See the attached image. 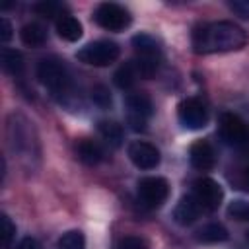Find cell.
I'll return each instance as SVG.
<instances>
[{
    "label": "cell",
    "mask_w": 249,
    "mask_h": 249,
    "mask_svg": "<svg viewBox=\"0 0 249 249\" xmlns=\"http://www.w3.org/2000/svg\"><path fill=\"white\" fill-rule=\"evenodd\" d=\"M56 33L64 41H70L72 43V41H78L82 37L84 29H82V23L74 16L66 14V16H62V18L56 19Z\"/></svg>",
    "instance_id": "obj_14"
},
{
    "label": "cell",
    "mask_w": 249,
    "mask_h": 249,
    "mask_svg": "<svg viewBox=\"0 0 249 249\" xmlns=\"http://www.w3.org/2000/svg\"><path fill=\"white\" fill-rule=\"evenodd\" d=\"M218 128H220L222 140L228 146H231L235 150L249 148V126L235 113H222L220 121H218Z\"/></svg>",
    "instance_id": "obj_2"
},
{
    "label": "cell",
    "mask_w": 249,
    "mask_h": 249,
    "mask_svg": "<svg viewBox=\"0 0 249 249\" xmlns=\"http://www.w3.org/2000/svg\"><path fill=\"white\" fill-rule=\"evenodd\" d=\"M76 154H78L80 161H84L86 165H97L105 158L103 148L95 140H89V138H82L76 144Z\"/></svg>",
    "instance_id": "obj_13"
},
{
    "label": "cell",
    "mask_w": 249,
    "mask_h": 249,
    "mask_svg": "<svg viewBox=\"0 0 249 249\" xmlns=\"http://www.w3.org/2000/svg\"><path fill=\"white\" fill-rule=\"evenodd\" d=\"M128 158L138 169H154L160 165V150L146 142V140H134L128 144Z\"/></svg>",
    "instance_id": "obj_10"
},
{
    "label": "cell",
    "mask_w": 249,
    "mask_h": 249,
    "mask_svg": "<svg viewBox=\"0 0 249 249\" xmlns=\"http://www.w3.org/2000/svg\"><path fill=\"white\" fill-rule=\"evenodd\" d=\"M33 10H35L39 16H43V18H56V16L62 18V16H66V14H62L64 6H62L60 2H53V0H43V2L35 4Z\"/></svg>",
    "instance_id": "obj_24"
},
{
    "label": "cell",
    "mask_w": 249,
    "mask_h": 249,
    "mask_svg": "<svg viewBox=\"0 0 249 249\" xmlns=\"http://www.w3.org/2000/svg\"><path fill=\"white\" fill-rule=\"evenodd\" d=\"M230 181H231V185H233L235 189L249 193V160L239 161V163L231 169Z\"/></svg>",
    "instance_id": "obj_21"
},
{
    "label": "cell",
    "mask_w": 249,
    "mask_h": 249,
    "mask_svg": "<svg viewBox=\"0 0 249 249\" xmlns=\"http://www.w3.org/2000/svg\"><path fill=\"white\" fill-rule=\"evenodd\" d=\"M245 239H247V241H249V231H247V233H245Z\"/></svg>",
    "instance_id": "obj_32"
},
{
    "label": "cell",
    "mask_w": 249,
    "mask_h": 249,
    "mask_svg": "<svg viewBox=\"0 0 249 249\" xmlns=\"http://www.w3.org/2000/svg\"><path fill=\"white\" fill-rule=\"evenodd\" d=\"M2 66L8 74L19 76L23 72V56L16 49H4L2 51Z\"/></svg>",
    "instance_id": "obj_20"
},
{
    "label": "cell",
    "mask_w": 249,
    "mask_h": 249,
    "mask_svg": "<svg viewBox=\"0 0 249 249\" xmlns=\"http://www.w3.org/2000/svg\"><path fill=\"white\" fill-rule=\"evenodd\" d=\"M230 10L235 16L249 19V0H230Z\"/></svg>",
    "instance_id": "obj_29"
},
{
    "label": "cell",
    "mask_w": 249,
    "mask_h": 249,
    "mask_svg": "<svg viewBox=\"0 0 249 249\" xmlns=\"http://www.w3.org/2000/svg\"><path fill=\"white\" fill-rule=\"evenodd\" d=\"M193 196L198 200V204L202 206L204 212H214L222 204L224 193H222V187L214 179L200 177L193 185Z\"/></svg>",
    "instance_id": "obj_9"
},
{
    "label": "cell",
    "mask_w": 249,
    "mask_h": 249,
    "mask_svg": "<svg viewBox=\"0 0 249 249\" xmlns=\"http://www.w3.org/2000/svg\"><path fill=\"white\" fill-rule=\"evenodd\" d=\"M0 235H2L4 247H8L12 243V239L16 237V226H14V222L10 220L8 214H2L0 216Z\"/></svg>",
    "instance_id": "obj_26"
},
{
    "label": "cell",
    "mask_w": 249,
    "mask_h": 249,
    "mask_svg": "<svg viewBox=\"0 0 249 249\" xmlns=\"http://www.w3.org/2000/svg\"><path fill=\"white\" fill-rule=\"evenodd\" d=\"M136 72L140 78H152L156 72H158V66H160V56H136L132 60Z\"/></svg>",
    "instance_id": "obj_22"
},
{
    "label": "cell",
    "mask_w": 249,
    "mask_h": 249,
    "mask_svg": "<svg viewBox=\"0 0 249 249\" xmlns=\"http://www.w3.org/2000/svg\"><path fill=\"white\" fill-rule=\"evenodd\" d=\"M18 249H43L41 243L35 239V237H23L18 245Z\"/></svg>",
    "instance_id": "obj_31"
},
{
    "label": "cell",
    "mask_w": 249,
    "mask_h": 249,
    "mask_svg": "<svg viewBox=\"0 0 249 249\" xmlns=\"http://www.w3.org/2000/svg\"><path fill=\"white\" fill-rule=\"evenodd\" d=\"M93 19H95V23L99 27H103L107 31H123L132 21L128 10L123 8L121 4H115V2L99 4L95 8V12H93Z\"/></svg>",
    "instance_id": "obj_4"
},
{
    "label": "cell",
    "mask_w": 249,
    "mask_h": 249,
    "mask_svg": "<svg viewBox=\"0 0 249 249\" xmlns=\"http://www.w3.org/2000/svg\"><path fill=\"white\" fill-rule=\"evenodd\" d=\"M119 54H121V49L117 43L101 39V41H93L82 47L76 53V58L89 66H109L111 62L119 58Z\"/></svg>",
    "instance_id": "obj_3"
},
{
    "label": "cell",
    "mask_w": 249,
    "mask_h": 249,
    "mask_svg": "<svg viewBox=\"0 0 249 249\" xmlns=\"http://www.w3.org/2000/svg\"><path fill=\"white\" fill-rule=\"evenodd\" d=\"M19 39L27 47H43L47 43V29L41 23H25L19 31Z\"/></svg>",
    "instance_id": "obj_15"
},
{
    "label": "cell",
    "mask_w": 249,
    "mask_h": 249,
    "mask_svg": "<svg viewBox=\"0 0 249 249\" xmlns=\"http://www.w3.org/2000/svg\"><path fill=\"white\" fill-rule=\"evenodd\" d=\"M91 99H93V103H95L97 107H101V109L111 107V93H109V89H107L105 86H101V84L91 88Z\"/></svg>",
    "instance_id": "obj_27"
},
{
    "label": "cell",
    "mask_w": 249,
    "mask_h": 249,
    "mask_svg": "<svg viewBox=\"0 0 249 249\" xmlns=\"http://www.w3.org/2000/svg\"><path fill=\"white\" fill-rule=\"evenodd\" d=\"M189 160L193 167L200 171H208L216 165V152L208 140H196L189 150Z\"/></svg>",
    "instance_id": "obj_11"
},
{
    "label": "cell",
    "mask_w": 249,
    "mask_h": 249,
    "mask_svg": "<svg viewBox=\"0 0 249 249\" xmlns=\"http://www.w3.org/2000/svg\"><path fill=\"white\" fill-rule=\"evenodd\" d=\"M117 249H148V247H146V243H144L140 237H136V235H126V237H123V239L119 241Z\"/></svg>",
    "instance_id": "obj_28"
},
{
    "label": "cell",
    "mask_w": 249,
    "mask_h": 249,
    "mask_svg": "<svg viewBox=\"0 0 249 249\" xmlns=\"http://www.w3.org/2000/svg\"><path fill=\"white\" fill-rule=\"evenodd\" d=\"M12 31H14V29H12V23H10L6 18H2V19H0V39H2L4 43L12 39V35H14Z\"/></svg>",
    "instance_id": "obj_30"
},
{
    "label": "cell",
    "mask_w": 249,
    "mask_h": 249,
    "mask_svg": "<svg viewBox=\"0 0 249 249\" xmlns=\"http://www.w3.org/2000/svg\"><path fill=\"white\" fill-rule=\"evenodd\" d=\"M58 249H86V237H84V233L78 231V230L66 231L58 239Z\"/></svg>",
    "instance_id": "obj_23"
},
{
    "label": "cell",
    "mask_w": 249,
    "mask_h": 249,
    "mask_svg": "<svg viewBox=\"0 0 249 249\" xmlns=\"http://www.w3.org/2000/svg\"><path fill=\"white\" fill-rule=\"evenodd\" d=\"M177 117L187 130H200L206 126L208 111L198 97H187L177 105Z\"/></svg>",
    "instance_id": "obj_8"
},
{
    "label": "cell",
    "mask_w": 249,
    "mask_h": 249,
    "mask_svg": "<svg viewBox=\"0 0 249 249\" xmlns=\"http://www.w3.org/2000/svg\"><path fill=\"white\" fill-rule=\"evenodd\" d=\"M202 212H204V210H202V206L198 204V200H196L193 195H187V196H183V198L177 202V206H175V210H173V220H175L179 226H189V224L196 222Z\"/></svg>",
    "instance_id": "obj_12"
},
{
    "label": "cell",
    "mask_w": 249,
    "mask_h": 249,
    "mask_svg": "<svg viewBox=\"0 0 249 249\" xmlns=\"http://www.w3.org/2000/svg\"><path fill=\"white\" fill-rule=\"evenodd\" d=\"M136 78H138V72H136V68H134L132 62H126V64L119 66L117 72L113 74V82H115V86L121 88V89L132 88L134 82H136Z\"/></svg>",
    "instance_id": "obj_19"
},
{
    "label": "cell",
    "mask_w": 249,
    "mask_h": 249,
    "mask_svg": "<svg viewBox=\"0 0 249 249\" xmlns=\"http://www.w3.org/2000/svg\"><path fill=\"white\" fill-rule=\"evenodd\" d=\"M126 107H128V124L132 130H146V121L154 113V105L148 93L144 91H132L126 95Z\"/></svg>",
    "instance_id": "obj_7"
},
{
    "label": "cell",
    "mask_w": 249,
    "mask_h": 249,
    "mask_svg": "<svg viewBox=\"0 0 249 249\" xmlns=\"http://www.w3.org/2000/svg\"><path fill=\"white\" fill-rule=\"evenodd\" d=\"M138 202L146 208H158L161 206L169 196V183L163 177H144L138 181L136 187Z\"/></svg>",
    "instance_id": "obj_6"
},
{
    "label": "cell",
    "mask_w": 249,
    "mask_h": 249,
    "mask_svg": "<svg viewBox=\"0 0 249 249\" xmlns=\"http://www.w3.org/2000/svg\"><path fill=\"white\" fill-rule=\"evenodd\" d=\"M196 239L202 243H220L228 239V230L220 222H210L196 231Z\"/></svg>",
    "instance_id": "obj_18"
},
{
    "label": "cell",
    "mask_w": 249,
    "mask_h": 249,
    "mask_svg": "<svg viewBox=\"0 0 249 249\" xmlns=\"http://www.w3.org/2000/svg\"><path fill=\"white\" fill-rule=\"evenodd\" d=\"M132 47L136 51V56H160V45L158 41L148 33H138L132 37Z\"/></svg>",
    "instance_id": "obj_17"
},
{
    "label": "cell",
    "mask_w": 249,
    "mask_h": 249,
    "mask_svg": "<svg viewBox=\"0 0 249 249\" xmlns=\"http://www.w3.org/2000/svg\"><path fill=\"white\" fill-rule=\"evenodd\" d=\"M37 78L45 88H49L54 93H66L68 91V86H70L68 72L54 58H43L37 64Z\"/></svg>",
    "instance_id": "obj_5"
},
{
    "label": "cell",
    "mask_w": 249,
    "mask_h": 249,
    "mask_svg": "<svg viewBox=\"0 0 249 249\" xmlns=\"http://www.w3.org/2000/svg\"><path fill=\"white\" fill-rule=\"evenodd\" d=\"M228 216L237 222H249V202L245 200H233L228 206Z\"/></svg>",
    "instance_id": "obj_25"
},
{
    "label": "cell",
    "mask_w": 249,
    "mask_h": 249,
    "mask_svg": "<svg viewBox=\"0 0 249 249\" xmlns=\"http://www.w3.org/2000/svg\"><path fill=\"white\" fill-rule=\"evenodd\" d=\"M247 43L245 31L233 21H212L195 27L193 47L198 54L239 51Z\"/></svg>",
    "instance_id": "obj_1"
},
{
    "label": "cell",
    "mask_w": 249,
    "mask_h": 249,
    "mask_svg": "<svg viewBox=\"0 0 249 249\" xmlns=\"http://www.w3.org/2000/svg\"><path fill=\"white\" fill-rule=\"evenodd\" d=\"M97 132L113 148H119L123 144L124 132H123V126L119 123H115V121H99L97 123Z\"/></svg>",
    "instance_id": "obj_16"
}]
</instances>
